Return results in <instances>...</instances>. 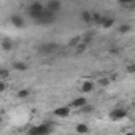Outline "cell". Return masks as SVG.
<instances>
[{
    "label": "cell",
    "mask_w": 135,
    "mask_h": 135,
    "mask_svg": "<svg viewBox=\"0 0 135 135\" xmlns=\"http://www.w3.org/2000/svg\"><path fill=\"white\" fill-rule=\"evenodd\" d=\"M52 21H54V13L48 11L46 8H45L43 13H40L38 18L35 19V22H37V24H41V26H43V24H51Z\"/></svg>",
    "instance_id": "6da1fadb"
},
{
    "label": "cell",
    "mask_w": 135,
    "mask_h": 135,
    "mask_svg": "<svg viewBox=\"0 0 135 135\" xmlns=\"http://www.w3.org/2000/svg\"><path fill=\"white\" fill-rule=\"evenodd\" d=\"M52 132V126H51V121H48L46 124H41V126H37V127H32L29 130V133L32 135H38V133H49Z\"/></svg>",
    "instance_id": "7a4b0ae2"
},
{
    "label": "cell",
    "mask_w": 135,
    "mask_h": 135,
    "mask_svg": "<svg viewBox=\"0 0 135 135\" xmlns=\"http://www.w3.org/2000/svg\"><path fill=\"white\" fill-rule=\"evenodd\" d=\"M43 10H45V7H43L40 2H35V3H32V5L29 7V16H30L32 19H37L38 15L43 13Z\"/></svg>",
    "instance_id": "3957f363"
},
{
    "label": "cell",
    "mask_w": 135,
    "mask_h": 135,
    "mask_svg": "<svg viewBox=\"0 0 135 135\" xmlns=\"http://www.w3.org/2000/svg\"><path fill=\"white\" fill-rule=\"evenodd\" d=\"M60 8H62V3L59 2V0H49V2L46 3V10L51 11V13H54V15L59 13Z\"/></svg>",
    "instance_id": "277c9868"
},
{
    "label": "cell",
    "mask_w": 135,
    "mask_h": 135,
    "mask_svg": "<svg viewBox=\"0 0 135 135\" xmlns=\"http://www.w3.org/2000/svg\"><path fill=\"white\" fill-rule=\"evenodd\" d=\"M126 116H127V110H124V108H116V110H113V111L110 113V118L114 119V121H118V119H124Z\"/></svg>",
    "instance_id": "5b68a950"
},
{
    "label": "cell",
    "mask_w": 135,
    "mask_h": 135,
    "mask_svg": "<svg viewBox=\"0 0 135 135\" xmlns=\"http://www.w3.org/2000/svg\"><path fill=\"white\" fill-rule=\"evenodd\" d=\"M54 114L59 116V118H67L70 114V107H59L54 110Z\"/></svg>",
    "instance_id": "8992f818"
},
{
    "label": "cell",
    "mask_w": 135,
    "mask_h": 135,
    "mask_svg": "<svg viewBox=\"0 0 135 135\" xmlns=\"http://www.w3.org/2000/svg\"><path fill=\"white\" fill-rule=\"evenodd\" d=\"M56 48H57V45H54V43H48V45H41V48H40V52H41V54H49V52H52V51H56Z\"/></svg>",
    "instance_id": "52a82bcc"
},
{
    "label": "cell",
    "mask_w": 135,
    "mask_h": 135,
    "mask_svg": "<svg viewBox=\"0 0 135 135\" xmlns=\"http://www.w3.org/2000/svg\"><path fill=\"white\" fill-rule=\"evenodd\" d=\"M10 21H11V24H13L15 27H24V19H22V16H19V15H13Z\"/></svg>",
    "instance_id": "ba28073f"
},
{
    "label": "cell",
    "mask_w": 135,
    "mask_h": 135,
    "mask_svg": "<svg viewBox=\"0 0 135 135\" xmlns=\"http://www.w3.org/2000/svg\"><path fill=\"white\" fill-rule=\"evenodd\" d=\"M83 105H86V97H78L70 103V108H81Z\"/></svg>",
    "instance_id": "9c48e42d"
},
{
    "label": "cell",
    "mask_w": 135,
    "mask_h": 135,
    "mask_svg": "<svg viewBox=\"0 0 135 135\" xmlns=\"http://www.w3.org/2000/svg\"><path fill=\"white\" fill-rule=\"evenodd\" d=\"M113 24H114V19H113V18H102V22H100V26H102L103 29H110Z\"/></svg>",
    "instance_id": "30bf717a"
},
{
    "label": "cell",
    "mask_w": 135,
    "mask_h": 135,
    "mask_svg": "<svg viewBox=\"0 0 135 135\" xmlns=\"http://www.w3.org/2000/svg\"><path fill=\"white\" fill-rule=\"evenodd\" d=\"M13 69L18 70V72H26L27 70V64H24V62H15L13 64Z\"/></svg>",
    "instance_id": "8fae6325"
},
{
    "label": "cell",
    "mask_w": 135,
    "mask_h": 135,
    "mask_svg": "<svg viewBox=\"0 0 135 135\" xmlns=\"http://www.w3.org/2000/svg\"><path fill=\"white\" fill-rule=\"evenodd\" d=\"M92 89H94V83H91V81H84L83 86H81V91L83 92H91Z\"/></svg>",
    "instance_id": "7c38bea8"
},
{
    "label": "cell",
    "mask_w": 135,
    "mask_h": 135,
    "mask_svg": "<svg viewBox=\"0 0 135 135\" xmlns=\"http://www.w3.org/2000/svg\"><path fill=\"white\" fill-rule=\"evenodd\" d=\"M81 19H83L84 22H92V15H91L89 11H83V13H81Z\"/></svg>",
    "instance_id": "4fadbf2b"
},
{
    "label": "cell",
    "mask_w": 135,
    "mask_h": 135,
    "mask_svg": "<svg viewBox=\"0 0 135 135\" xmlns=\"http://www.w3.org/2000/svg\"><path fill=\"white\" fill-rule=\"evenodd\" d=\"M76 132L78 133H86V132H89V127L86 124H78L76 126Z\"/></svg>",
    "instance_id": "5bb4252c"
},
{
    "label": "cell",
    "mask_w": 135,
    "mask_h": 135,
    "mask_svg": "<svg viewBox=\"0 0 135 135\" xmlns=\"http://www.w3.org/2000/svg\"><path fill=\"white\" fill-rule=\"evenodd\" d=\"M2 48H3L5 51H10V49L13 48V43H11L10 40H3V41H2Z\"/></svg>",
    "instance_id": "9a60e30c"
},
{
    "label": "cell",
    "mask_w": 135,
    "mask_h": 135,
    "mask_svg": "<svg viewBox=\"0 0 135 135\" xmlns=\"http://www.w3.org/2000/svg\"><path fill=\"white\" fill-rule=\"evenodd\" d=\"M29 94H30V92H29L27 89H22V91H19V92H18V97H19V99H27V97H29Z\"/></svg>",
    "instance_id": "2e32d148"
},
{
    "label": "cell",
    "mask_w": 135,
    "mask_h": 135,
    "mask_svg": "<svg viewBox=\"0 0 135 135\" xmlns=\"http://www.w3.org/2000/svg\"><path fill=\"white\" fill-rule=\"evenodd\" d=\"M102 18H103V16H102V15H99V13L92 15V21H94L95 24H100V22H102Z\"/></svg>",
    "instance_id": "e0dca14e"
},
{
    "label": "cell",
    "mask_w": 135,
    "mask_h": 135,
    "mask_svg": "<svg viewBox=\"0 0 135 135\" xmlns=\"http://www.w3.org/2000/svg\"><path fill=\"white\" fill-rule=\"evenodd\" d=\"M129 30H130V26H127V24H122L119 27V33H127Z\"/></svg>",
    "instance_id": "ac0fdd59"
},
{
    "label": "cell",
    "mask_w": 135,
    "mask_h": 135,
    "mask_svg": "<svg viewBox=\"0 0 135 135\" xmlns=\"http://www.w3.org/2000/svg\"><path fill=\"white\" fill-rule=\"evenodd\" d=\"M10 76V72L7 69H0V78H8Z\"/></svg>",
    "instance_id": "d6986e66"
},
{
    "label": "cell",
    "mask_w": 135,
    "mask_h": 135,
    "mask_svg": "<svg viewBox=\"0 0 135 135\" xmlns=\"http://www.w3.org/2000/svg\"><path fill=\"white\" fill-rule=\"evenodd\" d=\"M92 110H94V108L89 107V105H83V107H81V111H83V113H91Z\"/></svg>",
    "instance_id": "ffe728a7"
},
{
    "label": "cell",
    "mask_w": 135,
    "mask_h": 135,
    "mask_svg": "<svg viewBox=\"0 0 135 135\" xmlns=\"http://www.w3.org/2000/svg\"><path fill=\"white\" fill-rule=\"evenodd\" d=\"M135 72V65H127V73H133Z\"/></svg>",
    "instance_id": "44dd1931"
},
{
    "label": "cell",
    "mask_w": 135,
    "mask_h": 135,
    "mask_svg": "<svg viewBox=\"0 0 135 135\" xmlns=\"http://www.w3.org/2000/svg\"><path fill=\"white\" fill-rule=\"evenodd\" d=\"M118 2H119V3H122V5H126V3H132L133 0H118Z\"/></svg>",
    "instance_id": "7402d4cb"
},
{
    "label": "cell",
    "mask_w": 135,
    "mask_h": 135,
    "mask_svg": "<svg viewBox=\"0 0 135 135\" xmlns=\"http://www.w3.org/2000/svg\"><path fill=\"white\" fill-rule=\"evenodd\" d=\"M5 89H7L5 83H3V81H0V92H2V91H5Z\"/></svg>",
    "instance_id": "603a6c76"
},
{
    "label": "cell",
    "mask_w": 135,
    "mask_h": 135,
    "mask_svg": "<svg viewBox=\"0 0 135 135\" xmlns=\"http://www.w3.org/2000/svg\"><path fill=\"white\" fill-rule=\"evenodd\" d=\"M100 84H102V86H108V84H110V81H108V80H102V81H100Z\"/></svg>",
    "instance_id": "cb8c5ba5"
},
{
    "label": "cell",
    "mask_w": 135,
    "mask_h": 135,
    "mask_svg": "<svg viewBox=\"0 0 135 135\" xmlns=\"http://www.w3.org/2000/svg\"><path fill=\"white\" fill-rule=\"evenodd\" d=\"M0 122H2V118H0Z\"/></svg>",
    "instance_id": "d4e9b609"
}]
</instances>
